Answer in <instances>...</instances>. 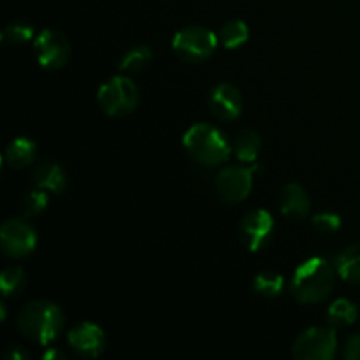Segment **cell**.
<instances>
[{"label":"cell","instance_id":"1","mask_svg":"<svg viewBox=\"0 0 360 360\" xmlns=\"http://www.w3.org/2000/svg\"><path fill=\"white\" fill-rule=\"evenodd\" d=\"M16 326L25 338L42 347H48L65 327V315L58 304L39 299L21 308V311L18 313Z\"/></svg>","mask_w":360,"mask_h":360},{"label":"cell","instance_id":"2","mask_svg":"<svg viewBox=\"0 0 360 360\" xmlns=\"http://www.w3.org/2000/svg\"><path fill=\"white\" fill-rule=\"evenodd\" d=\"M336 267L322 257L304 260L290 281V292L301 304H316L333 294L336 285Z\"/></svg>","mask_w":360,"mask_h":360},{"label":"cell","instance_id":"3","mask_svg":"<svg viewBox=\"0 0 360 360\" xmlns=\"http://www.w3.org/2000/svg\"><path fill=\"white\" fill-rule=\"evenodd\" d=\"M183 146L186 153L202 165H218L229 160L232 153V143L218 127L210 123H195L183 136Z\"/></svg>","mask_w":360,"mask_h":360},{"label":"cell","instance_id":"4","mask_svg":"<svg viewBox=\"0 0 360 360\" xmlns=\"http://www.w3.org/2000/svg\"><path fill=\"white\" fill-rule=\"evenodd\" d=\"M139 98V88L127 76L111 77L97 91L98 105L105 115L112 118H122L136 111Z\"/></svg>","mask_w":360,"mask_h":360},{"label":"cell","instance_id":"5","mask_svg":"<svg viewBox=\"0 0 360 360\" xmlns=\"http://www.w3.org/2000/svg\"><path fill=\"white\" fill-rule=\"evenodd\" d=\"M218 34L202 25H188L176 32L172 49L186 63H202L217 51Z\"/></svg>","mask_w":360,"mask_h":360},{"label":"cell","instance_id":"6","mask_svg":"<svg viewBox=\"0 0 360 360\" xmlns=\"http://www.w3.org/2000/svg\"><path fill=\"white\" fill-rule=\"evenodd\" d=\"M336 350V329L333 326H315L299 334L292 347V357L297 360H333Z\"/></svg>","mask_w":360,"mask_h":360},{"label":"cell","instance_id":"7","mask_svg":"<svg viewBox=\"0 0 360 360\" xmlns=\"http://www.w3.org/2000/svg\"><path fill=\"white\" fill-rule=\"evenodd\" d=\"M34 51L39 65L44 69H62L70 58V42L62 32L46 28L34 39Z\"/></svg>","mask_w":360,"mask_h":360},{"label":"cell","instance_id":"8","mask_svg":"<svg viewBox=\"0 0 360 360\" xmlns=\"http://www.w3.org/2000/svg\"><path fill=\"white\" fill-rule=\"evenodd\" d=\"M0 246L2 252L13 259L30 255L37 246L35 229L21 218H9L0 227Z\"/></svg>","mask_w":360,"mask_h":360},{"label":"cell","instance_id":"9","mask_svg":"<svg viewBox=\"0 0 360 360\" xmlns=\"http://www.w3.org/2000/svg\"><path fill=\"white\" fill-rule=\"evenodd\" d=\"M253 188V169L246 165H227L217 176V192L224 202L238 204L248 199Z\"/></svg>","mask_w":360,"mask_h":360},{"label":"cell","instance_id":"10","mask_svg":"<svg viewBox=\"0 0 360 360\" xmlns=\"http://www.w3.org/2000/svg\"><path fill=\"white\" fill-rule=\"evenodd\" d=\"M274 234V218L266 210H252L243 217L239 224L241 241L250 252H260Z\"/></svg>","mask_w":360,"mask_h":360},{"label":"cell","instance_id":"11","mask_svg":"<svg viewBox=\"0 0 360 360\" xmlns=\"http://www.w3.org/2000/svg\"><path fill=\"white\" fill-rule=\"evenodd\" d=\"M70 348L76 352L79 357L95 359L101 357L108 347V338L102 327L94 322H79L69 330L67 334Z\"/></svg>","mask_w":360,"mask_h":360},{"label":"cell","instance_id":"12","mask_svg":"<svg viewBox=\"0 0 360 360\" xmlns=\"http://www.w3.org/2000/svg\"><path fill=\"white\" fill-rule=\"evenodd\" d=\"M207 105L214 118L221 122H234L241 116L243 95L232 83H218L207 97Z\"/></svg>","mask_w":360,"mask_h":360},{"label":"cell","instance_id":"13","mask_svg":"<svg viewBox=\"0 0 360 360\" xmlns=\"http://www.w3.org/2000/svg\"><path fill=\"white\" fill-rule=\"evenodd\" d=\"M309 207H311V199L306 193L299 183H288L283 190H281L280 197V211L287 220L301 221L309 214Z\"/></svg>","mask_w":360,"mask_h":360},{"label":"cell","instance_id":"14","mask_svg":"<svg viewBox=\"0 0 360 360\" xmlns=\"http://www.w3.org/2000/svg\"><path fill=\"white\" fill-rule=\"evenodd\" d=\"M32 183L48 193H62L67 188L65 169L56 162H42L32 171Z\"/></svg>","mask_w":360,"mask_h":360},{"label":"cell","instance_id":"15","mask_svg":"<svg viewBox=\"0 0 360 360\" xmlns=\"http://www.w3.org/2000/svg\"><path fill=\"white\" fill-rule=\"evenodd\" d=\"M37 157V144L28 137H16L4 150V162L11 169L30 167Z\"/></svg>","mask_w":360,"mask_h":360},{"label":"cell","instance_id":"16","mask_svg":"<svg viewBox=\"0 0 360 360\" xmlns=\"http://www.w3.org/2000/svg\"><path fill=\"white\" fill-rule=\"evenodd\" d=\"M262 150V139L255 130L243 129L232 141V153L243 164H255Z\"/></svg>","mask_w":360,"mask_h":360},{"label":"cell","instance_id":"17","mask_svg":"<svg viewBox=\"0 0 360 360\" xmlns=\"http://www.w3.org/2000/svg\"><path fill=\"white\" fill-rule=\"evenodd\" d=\"M338 274L352 285H360V243L347 246L334 262Z\"/></svg>","mask_w":360,"mask_h":360},{"label":"cell","instance_id":"18","mask_svg":"<svg viewBox=\"0 0 360 360\" xmlns=\"http://www.w3.org/2000/svg\"><path fill=\"white\" fill-rule=\"evenodd\" d=\"M151 58H153V51H151L150 46H134L122 56L118 63V70L123 74H137L146 69Z\"/></svg>","mask_w":360,"mask_h":360},{"label":"cell","instance_id":"19","mask_svg":"<svg viewBox=\"0 0 360 360\" xmlns=\"http://www.w3.org/2000/svg\"><path fill=\"white\" fill-rule=\"evenodd\" d=\"M359 319V309L350 299H336L333 304L327 309V320H329L330 326L336 329V327H348L354 326Z\"/></svg>","mask_w":360,"mask_h":360},{"label":"cell","instance_id":"20","mask_svg":"<svg viewBox=\"0 0 360 360\" xmlns=\"http://www.w3.org/2000/svg\"><path fill=\"white\" fill-rule=\"evenodd\" d=\"M250 37V28L248 25L243 20H231L220 28L218 32V42L220 46L227 49H236L241 48Z\"/></svg>","mask_w":360,"mask_h":360},{"label":"cell","instance_id":"21","mask_svg":"<svg viewBox=\"0 0 360 360\" xmlns=\"http://www.w3.org/2000/svg\"><path fill=\"white\" fill-rule=\"evenodd\" d=\"M285 281L280 273L274 271H262L253 280V292L266 299H274L283 292Z\"/></svg>","mask_w":360,"mask_h":360},{"label":"cell","instance_id":"22","mask_svg":"<svg viewBox=\"0 0 360 360\" xmlns=\"http://www.w3.org/2000/svg\"><path fill=\"white\" fill-rule=\"evenodd\" d=\"M27 287V274L20 266H9L0 273V290L4 297H14Z\"/></svg>","mask_w":360,"mask_h":360},{"label":"cell","instance_id":"23","mask_svg":"<svg viewBox=\"0 0 360 360\" xmlns=\"http://www.w3.org/2000/svg\"><path fill=\"white\" fill-rule=\"evenodd\" d=\"M32 39H35V34L28 21L14 20L2 28V41L7 44H25Z\"/></svg>","mask_w":360,"mask_h":360},{"label":"cell","instance_id":"24","mask_svg":"<svg viewBox=\"0 0 360 360\" xmlns=\"http://www.w3.org/2000/svg\"><path fill=\"white\" fill-rule=\"evenodd\" d=\"M48 204H49L48 192L37 188V186H35L34 190H30V192H27L23 197H21V211H23V214L27 218L28 217H37V214H41L42 211L48 207Z\"/></svg>","mask_w":360,"mask_h":360},{"label":"cell","instance_id":"25","mask_svg":"<svg viewBox=\"0 0 360 360\" xmlns=\"http://www.w3.org/2000/svg\"><path fill=\"white\" fill-rule=\"evenodd\" d=\"M311 225L316 232L320 234H333V232L340 231L341 227V218L336 213H319L311 218Z\"/></svg>","mask_w":360,"mask_h":360},{"label":"cell","instance_id":"26","mask_svg":"<svg viewBox=\"0 0 360 360\" xmlns=\"http://www.w3.org/2000/svg\"><path fill=\"white\" fill-rule=\"evenodd\" d=\"M343 357L347 360H360V334H352L343 347Z\"/></svg>","mask_w":360,"mask_h":360},{"label":"cell","instance_id":"27","mask_svg":"<svg viewBox=\"0 0 360 360\" xmlns=\"http://www.w3.org/2000/svg\"><path fill=\"white\" fill-rule=\"evenodd\" d=\"M7 360H28L30 359V354H28L27 348L23 347H9V350L6 352Z\"/></svg>","mask_w":360,"mask_h":360},{"label":"cell","instance_id":"28","mask_svg":"<svg viewBox=\"0 0 360 360\" xmlns=\"http://www.w3.org/2000/svg\"><path fill=\"white\" fill-rule=\"evenodd\" d=\"M41 359H44V360H65L67 359V355L63 354L62 350H56V348H51L49 347L48 350L46 352H42V355H41Z\"/></svg>","mask_w":360,"mask_h":360},{"label":"cell","instance_id":"29","mask_svg":"<svg viewBox=\"0 0 360 360\" xmlns=\"http://www.w3.org/2000/svg\"><path fill=\"white\" fill-rule=\"evenodd\" d=\"M6 315H7V311H6V306H0V320H6Z\"/></svg>","mask_w":360,"mask_h":360}]
</instances>
